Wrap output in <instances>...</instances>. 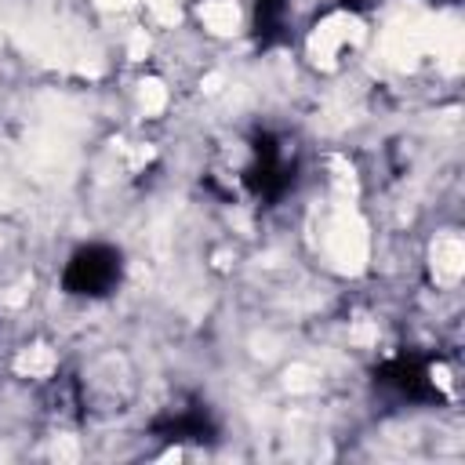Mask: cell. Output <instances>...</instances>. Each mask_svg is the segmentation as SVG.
I'll return each instance as SVG.
<instances>
[{
	"instance_id": "1",
	"label": "cell",
	"mask_w": 465,
	"mask_h": 465,
	"mask_svg": "<svg viewBox=\"0 0 465 465\" xmlns=\"http://www.w3.org/2000/svg\"><path fill=\"white\" fill-rule=\"evenodd\" d=\"M120 276H124L120 251L109 243H87L65 262L62 287L76 298H105L109 291H116Z\"/></svg>"
},
{
	"instance_id": "2",
	"label": "cell",
	"mask_w": 465,
	"mask_h": 465,
	"mask_svg": "<svg viewBox=\"0 0 465 465\" xmlns=\"http://www.w3.org/2000/svg\"><path fill=\"white\" fill-rule=\"evenodd\" d=\"M243 182L262 200H280L287 193V185L294 182V167L287 163V156H283V149L272 134L254 138V160L247 163Z\"/></svg>"
},
{
	"instance_id": "3",
	"label": "cell",
	"mask_w": 465,
	"mask_h": 465,
	"mask_svg": "<svg viewBox=\"0 0 465 465\" xmlns=\"http://www.w3.org/2000/svg\"><path fill=\"white\" fill-rule=\"evenodd\" d=\"M374 385L385 389L396 400H407V403H432V400H440L436 385L429 381L425 363L414 360V356H396V360L381 363L374 371Z\"/></svg>"
},
{
	"instance_id": "4",
	"label": "cell",
	"mask_w": 465,
	"mask_h": 465,
	"mask_svg": "<svg viewBox=\"0 0 465 465\" xmlns=\"http://www.w3.org/2000/svg\"><path fill=\"white\" fill-rule=\"evenodd\" d=\"M153 432L160 440L171 443H203L218 436V425L211 418V411L203 403H189V407H171L153 421Z\"/></svg>"
},
{
	"instance_id": "5",
	"label": "cell",
	"mask_w": 465,
	"mask_h": 465,
	"mask_svg": "<svg viewBox=\"0 0 465 465\" xmlns=\"http://www.w3.org/2000/svg\"><path fill=\"white\" fill-rule=\"evenodd\" d=\"M280 18H283V0H258L254 25H258L262 44H272V40H276V33H280Z\"/></svg>"
}]
</instances>
